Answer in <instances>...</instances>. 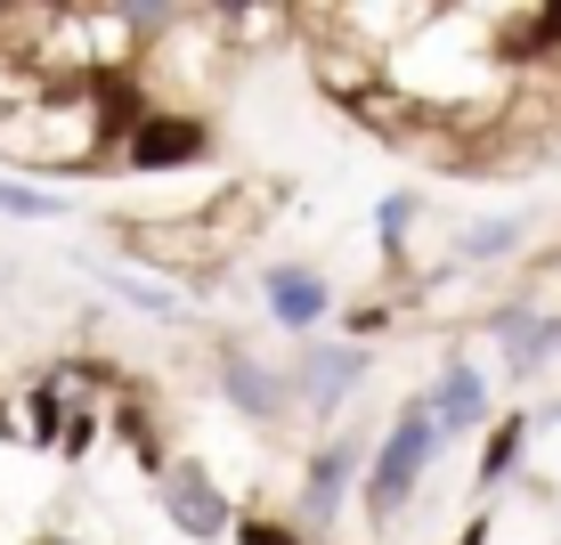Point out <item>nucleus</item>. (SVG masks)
<instances>
[{"label": "nucleus", "mask_w": 561, "mask_h": 545, "mask_svg": "<svg viewBox=\"0 0 561 545\" xmlns=\"http://www.w3.org/2000/svg\"><path fill=\"white\" fill-rule=\"evenodd\" d=\"M220 16H261V9H277V0H211Z\"/></svg>", "instance_id": "nucleus-23"}, {"label": "nucleus", "mask_w": 561, "mask_h": 545, "mask_svg": "<svg viewBox=\"0 0 561 545\" xmlns=\"http://www.w3.org/2000/svg\"><path fill=\"white\" fill-rule=\"evenodd\" d=\"M196 163H211V114H196V106H154L139 123V139L123 147V171H147V180L196 171Z\"/></svg>", "instance_id": "nucleus-3"}, {"label": "nucleus", "mask_w": 561, "mask_h": 545, "mask_svg": "<svg viewBox=\"0 0 561 545\" xmlns=\"http://www.w3.org/2000/svg\"><path fill=\"white\" fill-rule=\"evenodd\" d=\"M520 245H529V220H520V212H513V220H472V228H463V261H513V252Z\"/></svg>", "instance_id": "nucleus-16"}, {"label": "nucleus", "mask_w": 561, "mask_h": 545, "mask_svg": "<svg viewBox=\"0 0 561 545\" xmlns=\"http://www.w3.org/2000/svg\"><path fill=\"white\" fill-rule=\"evenodd\" d=\"M106 423H114V440H123V447H130V456H139V473H147V480H163V464H171V447H163V440H154V416H147V407H139V399H123V407H114V416H106Z\"/></svg>", "instance_id": "nucleus-14"}, {"label": "nucleus", "mask_w": 561, "mask_h": 545, "mask_svg": "<svg viewBox=\"0 0 561 545\" xmlns=\"http://www.w3.org/2000/svg\"><path fill=\"white\" fill-rule=\"evenodd\" d=\"M537 416H496L489 440H480V489H505V480L520 473V447H529Z\"/></svg>", "instance_id": "nucleus-11"}, {"label": "nucleus", "mask_w": 561, "mask_h": 545, "mask_svg": "<svg viewBox=\"0 0 561 545\" xmlns=\"http://www.w3.org/2000/svg\"><path fill=\"white\" fill-rule=\"evenodd\" d=\"M25 545H57V537H25Z\"/></svg>", "instance_id": "nucleus-28"}, {"label": "nucleus", "mask_w": 561, "mask_h": 545, "mask_svg": "<svg viewBox=\"0 0 561 545\" xmlns=\"http://www.w3.org/2000/svg\"><path fill=\"white\" fill-rule=\"evenodd\" d=\"M448 447V432H439V416H432V399H408L399 407V423L382 432V447H375V464H366V521H399L408 513V497L423 489V473H432V456Z\"/></svg>", "instance_id": "nucleus-1"}, {"label": "nucleus", "mask_w": 561, "mask_h": 545, "mask_svg": "<svg viewBox=\"0 0 561 545\" xmlns=\"http://www.w3.org/2000/svg\"><path fill=\"white\" fill-rule=\"evenodd\" d=\"M114 285H123V294H130V309H147V318H171V326L187 318V302L171 294V285H154V277H114Z\"/></svg>", "instance_id": "nucleus-20"}, {"label": "nucleus", "mask_w": 561, "mask_h": 545, "mask_svg": "<svg viewBox=\"0 0 561 545\" xmlns=\"http://www.w3.org/2000/svg\"><path fill=\"white\" fill-rule=\"evenodd\" d=\"M423 399H432V416H439V432H448V447H456V440H472L480 423H489V383H480L463 359L439 366V375L423 383Z\"/></svg>", "instance_id": "nucleus-10"}, {"label": "nucleus", "mask_w": 561, "mask_h": 545, "mask_svg": "<svg viewBox=\"0 0 561 545\" xmlns=\"http://www.w3.org/2000/svg\"><path fill=\"white\" fill-rule=\"evenodd\" d=\"M366 440L358 432H334L318 447V456H309V473H301V530L318 537V530H334V513H342V497L351 489H366Z\"/></svg>", "instance_id": "nucleus-5"}, {"label": "nucleus", "mask_w": 561, "mask_h": 545, "mask_svg": "<svg viewBox=\"0 0 561 545\" xmlns=\"http://www.w3.org/2000/svg\"><path fill=\"white\" fill-rule=\"evenodd\" d=\"M294 407H309V416H334L342 407V391H358L366 383V350L358 342H334V350H301L294 366Z\"/></svg>", "instance_id": "nucleus-8"}, {"label": "nucleus", "mask_w": 561, "mask_h": 545, "mask_svg": "<svg viewBox=\"0 0 561 545\" xmlns=\"http://www.w3.org/2000/svg\"><path fill=\"white\" fill-rule=\"evenodd\" d=\"M0 212H9V220H57V212H66V196H57V188H42V180H0Z\"/></svg>", "instance_id": "nucleus-17"}, {"label": "nucleus", "mask_w": 561, "mask_h": 545, "mask_svg": "<svg viewBox=\"0 0 561 545\" xmlns=\"http://www.w3.org/2000/svg\"><path fill=\"white\" fill-rule=\"evenodd\" d=\"M261 309L285 326V334H318V326L334 318V285H325L309 261H277V269H261Z\"/></svg>", "instance_id": "nucleus-7"}, {"label": "nucleus", "mask_w": 561, "mask_h": 545, "mask_svg": "<svg viewBox=\"0 0 561 545\" xmlns=\"http://www.w3.org/2000/svg\"><path fill=\"white\" fill-rule=\"evenodd\" d=\"M456 545H489V513H472V521H463V530H456Z\"/></svg>", "instance_id": "nucleus-24"}, {"label": "nucleus", "mask_w": 561, "mask_h": 545, "mask_svg": "<svg viewBox=\"0 0 561 545\" xmlns=\"http://www.w3.org/2000/svg\"><path fill=\"white\" fill-rule=\"evenodd\" d=\"M415 212H423L415 188H391V196L375 204V237H382V252H391V261L408 252V220H415Z\"/></svg>", "instance_id": "nucleus-18"}, {"label": "nucleus", "mask_w": 561, "mask_h": 545, "mask_svg": "<svg viewBox=\"0 0 561 545\" xmlns=\"http://www.w3.org/2000/svg\"><path fill=\"white\" fill-rule=\"evenodd\" d=\"M114 9V25L130 33V42H171V33H180V16H187V0H106Z\"/></svg>", "instance_id": "nucleus-13"}, {"label": "nucleus", "mask_w": 561, "mask_h": 545, "mask_svg": "<svg viewBox=\"0 0 561 545\" xmlns=\"http://www.w3.org/2000/svg\"><path fill=\"white\" fill-rule=\"evenodd\" d=\"M382 326H391V309H382V302H366V309H351V342H358V334H382Z\"/></svg>", "instance_id": "nucleus-22"}, {"label": "nucleus", "mask_w": 561, "mask_h": 545, "mask_svg": "<svg viewBox=\"0 0 561 545\" xmlns=\"http://www.w3.org/2000/svg\"><path fill=\"white\" fill-rule=\"evenodd\" d=\"M16 9H33V0H0V25H9V16H16Z\"/></svg>", "instance_id": "nucleus-27"}, {"label": "nucleus", "mask_w": 561, "mask_h": 545, "mask_svg": "<svg viewBox=\"0 0 561 545\" xmlns=\"http://www.w3.org/2000/svg\"><path fill=\"white\" fill-rule=\"evenodd\" d=\"M0 440H25V416H9V407H0Z\"/></svg>", "instance_id": "nucleus-25"}, {"label": "nucleus", "mask_w": 561, "mask_h": 545, "mask_svg": "<svg viewBox=\"0 0 561 545\" xmlns=\"http://www.w3.org/2000/svg\"><path fill=\"white\" fill-rule=\"evenodd\" d=\"M154 497H163V521L180 537H196V545H220V537H237V513H228V489H211V473L196 456H171L163 464V480H154Z\"/></svg>", "instance_id": "nucleus-4"}, {"label": "nucleus", "mask_w": 561, "mask_h": 545, "mask_svg": "<svg viewBox=\"0 0 561 545\" xmlns=\"http://www.w3.org/2000/svg\"><path fill=\"white\" fill-rule=\"evenodd\" d=\"M99 407H73V423H66V440H57V456H66V464H82L90 456V440H99Z\"/></svg>", "instance_id": "nucleus-21"}, {"label": "nucleus", "mask_w": 561, "mask_h": 545, "mask_svg": "<svg viewBox=\"0 0 561 545\" xmlns=\"http://www.w3.org/2000/svg\"><path fill=\"white\" fill-rule=\"evenodd\" d=\"M16 416H25V440L33 447H57V440H66V423H73V407H66V391H57V375H42Z\"/></svg>", "instance_id": "nucleus-15"}, {"label": "nucleus", "mask_w": 561, "mask_h": 545, "mask_svg": "<svg viewBox=\"0 0 561 545\" xmlns=\"http://www.w3.org/2000/svg\"><path fill=\"white\" fill-rule=\"evenodd\" d=\"M546 359H561V309H529V326L513 334L505 375L513 383H537V375H546Z\"/></svg>", "instance_id": "nucleus-12"}, {"label": "nucleus", "mask_w": 561, "mask_h": 545, "mask_svg": "<svg viewBox=\"0 0 561 545\" xmlns=\"http://www.w3.org/2000/svg\"><path fill=\"white\" fill-rule=\"evenodd\" d=\"M211 375H220V391H228V407H237L244 423H277L285 407H294V375L268 366V359H253L244 342H228L220 359H211Z\"/></svg>", "instance_id": "nucleus-6"}, {"label": "nucleus", "mask_w": 561, "mask_h": 545, "mask_svg": "<svg viewBox=\"0 0 561 545\" xmlns=\"http://www.w3.org/2000/svg\"><path fill=\"white\" fill-rule=\"evenodd\" d=\"M57 545H73V537H57Z\"/></svg>", "instance_id": "nucleus-29"}, {"label": "nucleus", "mask_w": 561, "mask_h": 545, "mask_svg": "<svg viewBox=\"0 0 561 545\" xmlns=\"http://www.w3.org/2000/svg\"><path fill=\"white\" fill-rule=\"evenodd\" d=\"M489 57L496 66H561V0H529L520 16L489 33Z\"/></svg>", "instance_id": "nucleus-9"}, {"label": "nucleus", "mask_w": 561, "mask_h": 545, "mask_svg": "<svg viewBox=\"0 0 561 545\" xmlns=\"http://www.w3.org/2000/svg\"><path fill=\"white\" fill-rule=\"evenodd\" d=\"M33 9H42V16H73L82 0H33Z\"/></svg>", "instance_id": "nucleus-26"}, {"label": "nucleus", "mask_w": 561, "mask_h": 545, "mask_svg": "<svg viewBox=\"0 0 561 545\" xmlns=\"http://www.w3.org/2000/svg\"><path fill=\"white\" fill-rule=\"evenodd\" d=\"M82 99H90V147H99V155H123L130 139H139V123L163 106V99H154V82L130 66V57L90 66L82 73Z\"/></svg>", "instance_id": "nucleus-2"}, {"label": "nucleus", "mask_w": 561, "mask_h": 545, "mask_svg": "<svg viewBox=\"0 0 561 545\" xmlns=\"http://www.w3.org/2000/svg\"><path fill=\"white\" fill-rule=\"evenodd\" d=\"M228 545H318L301 521H277V513H237V537Z\"/></svg>", "instance_id": "nucleus-19"}]
</instances>
